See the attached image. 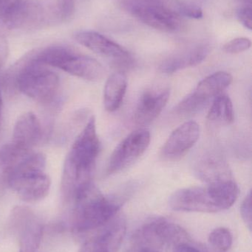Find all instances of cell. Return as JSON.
Here are the masks:
<instances>
[{"instance_id": "4", "label": "cell", "mask_w": 252, "mask_h": 252, "mask_svg": "<svg viewBox=\"0 0 252 252\" xmlns=\"http://www.w3.org/2000/svg\"><path fill=\"white\" fill-rule=\"evenodd\" d=\"M75 9V0H25L1 21L8 29H41L68 22Z\"/></svg>"}, {"instance_id": "30", "label": "cell", "mask_w": 252, "mask_h": 252, "mask_svg": "<svg viewBox=\"0 0 252 252\" xmlns=\"http://www.w3.org/2000/svg\"><path fill=\"white\" fill-rule=\"evenodd\" d=\"M127 252H159L157 250H152V249L147 248V247H138V246H133L131 248L129 249Z\"/></svg>"}, {"instance_id": "26", "label": "cell", "mask_w": 252, "mask_h": 252, "mask_svg": "<svg viewBox=\"0 0 252 252\" xmlns=\"http://www.w3.org/2000/svg\"><path fill=\"white\" fill-rule=\"evenodd\" d=\"M25 0H0V20L14 11Z\"/></svg>"}, {"instance_id": "15", "label": "cell", "mask_w": 252, "mask_h": 252, "mask_svg": "<svg viewBox=\"0 0 252 252\" xmlns=\"http://www.w3.org/2000/svg\"><path fill=\"white\" fill-rule=\"evenodd\" d=\"M84 244L79 252H117L126 232L123 218H114Z\"/></svg>"}, {"instance_id": "12", "label": "cell", "mask_w": 252, "mask_h": 252, "mask_svg": "<svg viewBox=\"0 0 252 252\" xmlns=\"http://www.w3.org/2000/svg\"><path fill=\"white\" fill-rule=\"evenodd\" d=\"M11 224L19 240V252H36L42 239L43 224L34 212L28 207H16Z\"/></svg>"}, {"instance_id": "1", "label": "cell", "mask_w": 252, "mask_h": 252, "mask_svg": "<svg viewBox=\"0 0 252 252\" xmlns=\"http://www.w3.org/2000/svg\"><path fill=\"white\" fill-rule=\"evenodd\" d=\"M100 151V141L96 130V120L91 117L79 133L64 166L62 194L66 202H72L74 196L84 185L92 182L91 175Z\"/></svg>"}, {"instance_id": "10", "label": "cell", "mask_w": 252, "mask_h": 252, "mask_svg": "<svg viewBox=\"0 0 252 252\" xmlns=\"http://www.w3.org/2000/svg\"><path fill=\"white\" fill-rule=\"evenodd\" d=\"M130 7L136 19L150 28L165 32H174L180 29L179 14L158 0H137L133 1Z\"/></svg>"}, {"instance_id": "22", "label": "cell", "mask_w": 252, "mask_h": 252, "mask_svg": "<svg viewBox=\"0 0 252 252\" xmlns=\"http://www.w3.org/2000/svg\"><path fill=\"white\" fill-rule=\"evenodd\" d=\"M233 242L232 232L226 228L220 227L214 229L209 235L210 245L220 252H226L230 249Z\"/></svg>"}, {"instance_id": "19", "label": "cell", "mask_w": 252, "mask_h": 252, "mask_svg": "<svg viewBox=\"0 0 252 252\" xmlns=\"http://www.w3.org/2000/svg\"><path fill=\"white\" fill-rule=\"evenodd\" d=\"M11 142L25 150H31L41 137V126L33 112H27L19 117L13 128Z\"/></svg>"}, {"instance_id": "7", "label": "cell", "mask_w": 252, "mask_h": 252, "mask_svg": "<svg viewBox=\"0 0 252 252\" xmlns=\"http://www.w3.org/2000/svg\"><path fill=\"white\" fill-rule=\"evenodd\" d=\"M189 241V235L181 226L164 218H155L138 229L132 241L133 246L158 251Z\"/></svg>"}, {"instance_id": "24", "label": "cell", "mask_w": 252, "mask_h": 252, "mask_svg": "<svg viewBox=\"0 0 252 252\" xmlns=\"http://www.w3.org/2000/svg\"><path fill=\"white\" fill-rule=\"evenodd\" d=\"M178 10H179L177 11L178 14L179 13L185 17L190 18V19H199L204 16L202 9L193 4H180Z\"/></svg>"}, {"instance_id": "11", "label": "cell", "mask_w": 252, "mask_h": 252, "mask_svg": "<svg viewBox=\"0 0 252 252\" xmlns=\"http://www.w3.org/2000/svg\"><path fill=\"white\" fill-rule=\"evenodd\" d=\"M74 38L81 45L109 59L115 67L125 69L133 65V57L126 49L99 32L79 31L74 35Z\"/></svg>"}, {"instance_id": "18", "label": "cell", "mask_w": 252, "mask_h": 252, "mask_svg": "<svg viewBox=\"0 0 252 252\" xmlns=\"http://www.w3.org/2000/svg\"><path fill=\"white\" fill-rule=\"evenodd\" d=\"M195 173L207 185L232 179L229 165L219 153L204 154L197 162Z\"/></svg>"}, {"instance_id": "21", "label": "cell", "mask_w": 252, "mask_h": 252, "mask_svg": "<svg viewBox=\"0 0 252 252\" xmlns=\"http://www.w3.org/2000/svg\"><path fill=\"white\" fill-rule=\"evenodd\" d=\"M207 120L211 124L220 126H229L234 122L233 104L229 96L219 94L215 97L207 115Z\"/></svg>"}, {"instance_id": "14", "label": "cell", "mask_w": 252, "mask_h": 252, "mask_svg": "<svg viewBox=\"0 0 252 252\" xmlns=\"http://www.w3.org/2000/svg\"><path fill=\"white\" fill-rule=\"evenodd\" d=\"M200 126L188 121L175 129L161 150V157L167 161H176L186 155L198 142Z\"/></svg>"}, {"instance_id": "16", "label": "cell", "mask_w": 252, "mask_h": 252, "mask_svg": "<svg viewBox=\"0 0 252 252\" xmlns=\"http://www.w3.org/2000/svg\"><path fill=\"white\" fill-rule=\"evenodd\" d=\"M170 96V92L167 89L145 92L135 111L134 121L136 125L146 126L155 121L165 107Z\"/></svg>"}, {"instance_id": "8", "label": "cell", "mask_w": 252, "mask_h": 252, "mask_svg": "<svg viewBox=\"0 0 252 252\" xmlns=\"http://www.w3.org/2000/svg\"><path fill=\"white\" fill-rule=\"evenodd\" d=\"M233 81L229 72H217L203 79L197 86L193 93L185 97L175 108L178 115H193L207 106L209 102L226 90Z\"/></svg>"}, {"instance_id": "28", "label": "cell", "mask_w": 252, "mask_h": 252, "mask_svg": "<svg viewBox=\"0 0 252 252\" xmlns=\"http://www.w3.org/2000/svg\"><path fill=\"white\" fill-rule=\"evenodd\" d=\"M173 252H203L189 243H182L173 248Z\"/></svg>"}, {"instance_id": "27", "label": "cell", "mask_w": 252, "mask_h": 252, "mask_svg": "<svg viewBox=\"0 0 252 252\" xmlns=\"http://www.w3.org/2000/svg\"><path fill=\"white\" fill-rule=\"evenodd\" d=\"M239 22L249 30L252 28V10L251 5L244 4L242 7H240L237 11Z\"/></svg>"}, {"instance_id": "2", "label": "cell", "mask_w": 252, "mask_h": 252, "mask_svg": "<svg viewBox=\"0 0 252 252\" xmlns=\"http://www.w3.org/2000/svg\"><path fill=\"white\" fill-rule=\"evenodd\" d=\"M71 226L77 234L101 229L119 211L123 201L118 197L105 196L90 182L78 191L72 200Z\"/></svg>"}, {"instance_id": "3", "label": "cell", "mask_w": 252, "mask_h": 252, "mask_svg": "<svg viewBox=\"0 0 252 252\" xmlns=\"http://www.w3.org/2000/svg\"><path fill=\"white\" fill-rule=\"evenodd\" d=\"M238 195L239 188L230 179L205 187L179 189L170 196L169 205L175 211L217 213L230 208Z\"/></svg>"}, {"instance_id": "5", "label": "cell", "mask_w": 252, "mask_h": 252, "mask_svg": "<svg viewBox=\"0 0 252 252\" xmlns=\"http://www.w3.org/2000/svg\"><path fill=\"white\" fill-rule=\"evenodd\" d=\"M34 63L59 68L73 76L90 81H99L105 77V67L93 58L83 56L65 46L46 47L31 54Z\"/></svg>"}, {"instance_id": "9", "label": "cell", "mask_w": 252, "mask_h": 252, "mask_svg": "<svg viewBox=\"0 0 252 252\" xmlns=\"http://www.w3.org/2000/svg\"><path fill=\"white\" fill-rule=\"evenodd\" d=\"M150 133L139 128L126 136L114 150L108 161L107 173L114 174L130 167L139 159L150 143Z\"/></svg>"}, {"instance_id": "17", "label": "cell", "mask_w": 252, "mask_h": 252, "mask_svg": "<svg viewBox=\"0 0 252 252\" xmlns=\"http://www.w3.org/2000/svg\"><path fill=\"white\" fill-rule=\"evenodd\" d=\"M210 50V45L201 44L175 53L161 62L160 71L164 73L172 74L186 68L193 67L207 59Z\"/></svg>"}, {"instance_id": "23", "label": "cell", "mask_w": 252, "mask_h": 252, "mask_svg": "<svg viewBox=\"0 0 252 252\" xmlns=\"http://www.w3.org/2000/svg\"><path fill=\"white\" fill-rule=\"evenodd\" d=\"M252 42L250 39L244 37L235 38L232 41H229L223 46V51L229 54H238L247 51L250 49Z\"/></svg>"}, {"instance_id": "13", "label": "cell", "mask_w": 252, "mask_h": 252, "mask_svg": "<svg viewBox=\"0 0 252 252\" xmlns=\"http://www.w3.org/2000/svg\"><path fill=\"white\" fill-rule=\"evenodd\" d=\"M23 201L36 202L45 198L50 188V179L44 170H27L15 173L5 181Z\"/></svg>"}, {"instance_id": "6", "label": "cell", "mask_w": 252, "mask_h": 252, "mask_svg": "<svg viewBox=\"0 0 252 252\" xmlns=\"http://www.w3.org/2000/svg\"><path fill=\"white\" fill-rule=\"evenodd\" d=\"M59 76L43 65L25 59L16 78L18 90L40 103H50L59 91Z\"/></svg>"}, {"instance_id": "20", "label": "cell", "mask_w": 252, "mask_h": 252, "mask_svg": "<svg viewBox=\"0 0 252 252\" xmlns=\"http://www.w3.org/2000/svg\"><path fill=\"white\" fill-rule=\"evenodd\" d=\"M127 88V77L123 72H115L109 77L104 90V105L106 110L113 112L119 109Z\"/></svg>"}, {"instance_id": "29", "label": "cell", "mask_w": 252, "mask_h": 252, "mask_svg": "<svg viewBox=\"0 0 252 252\" xmlns=\"http://www.w3.org/2000/svg\"><path fill=\"white\" fill-rule=\"evenodd\" d=\"M7 53H8V48H7V41L0 35V67L5 62Z\"/></svg>"}, {"instance_id": "25", "label": "cell", "mask_w": 252, "mask_h": 252, "mask_svg": "<svg viewBox=\"0 0 252 252\" xmlns=\"http://www.w3.org/2000/svg\"><path fill=\"white\" fill-rule=\"evenodd\" d=\"M241 213L243 220L248 226L249 229L251 230L252 225V192L250 191L248 195L244 198L241 207Z\"/></svg>"}]
</instances>
